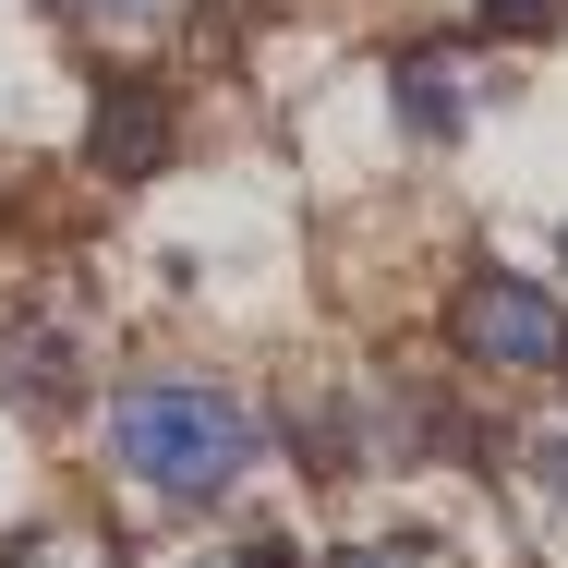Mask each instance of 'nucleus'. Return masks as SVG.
Returning a JSON list of instances; mask_svg holds the SVG:
<instances>
[{"label":"nucleus","mask_w":568,"mask_h":568,"mask_svg":"<svg viewBox=\"0 0 568 568\" xmlns=\"http://www.w3.org/2000/svg\"><path fill=\"white\" fill-rule=\"evenodd\" d=\"M339 568H424V545H351Z\"/></svg>","instance_id":"nucleus-9"},{"label":"nucleus","mask_w":568,"mask_h":568,"mask_svg":"<svg viewBox=\"0 0 568 568\" xmlns=\"http://www.w3.org/2000/svg\"><path fill=\"white\" fill-rule=\"evenodd\" d=\"M230 568H291V545H278V532H254V545H230Z\"/></svg>","instance_id":"nucleus-10"},{"label":"nucleus","mask_w":568,"mask_h":568,"mask_svg":"<svg viewBox=\"0 0 568 568\" xmlns=\"http://www.w3.org/2000/svg\"><path fill=\"white\" fill-rule=\"evenodd\" d=\"M85 158H98L110 182H145V170L170 158V98H158V85H110V98H98V133H85Z\"/></svg>","instance_id":"nucleus-3"},{"label":"nucleus","mask_w":568,"mask_h":568,"mask_svg":"<svg viewBox=\"0 0 568 568\" xmlns=\"http://www.w3.org/2000/svg\"><path fill=\"white\" fill-rule=\"evenodd\" d=\"M448 339L459 363H496V375H545L568 351V315H557V291L545 278H520V266H471L448 291Z\"/></svg>","instance_id":"nucleus-2"},{"label":"nucleus","mask_w":568,"mask_h":568,"mask_svg":"<svg viewBox=\"0 0 568 568\" xmlns=\"http://www.w3.org/2000/svg\"><path fill=\"white\" fill-rule=\"evenodd\" d=\"M49 12H73V24H158V0H49Z\"/></svg>","instance_id":"nucleus-7"},{"label":"nucleus","mask_w":568,"mask_h":568,"mask_svg":"<svg viewBox=\"0 0 568 568\" xmlns=\"http://www.w3.org/2000/svg\"><path fill=\"white\" fill-rule=\"evenodd\" d=\"M110 459L133 496H158V508H206L242 484V459H254V424H242V399L230 387H194V375H145V387H121L110 399Z\"/></svg>","instance_id":"nucleus-1"},{"label":"nucleus","mask_w":568,"mask_h":568,"mask_svg":"<svg viewBox=\"0 0 568 568\" xmlns=\"http://www.w3.org/2000/svg\"><path fill=\"white\" fill-rule=\"evenodd\" d=\"M399 121H412L424 145H448L459 121H471V61H459V49H412V61H399Z\"/></svg>","instance_id":"nucleus-4"},{"label":"nucleus","mask_w":568,"mask_h":568,"mask_svg":"<svg viewBox=\"0 0 568 568\" xmlns=\"http://www.w3.org/2000/svg\"><path fill=\"white\" fill-rule=\"evenodd\" d=\"M532 484H545V508H568V436H545V448H532Z\"/></svg>","instance_id":"nucleus-8"},{"label":"nucleus","mask_w":568,"mask_h":568,"mask_svg":"<svg viewBox=\"0 0 568 568\" xmlns=\"http://www.w3.org/2000/svg\"><path fill=\"white\" fill-rule=\"evenodd\" d=\"M557 363H568V351H557Z\"/></svg>","instance_id":"nucleus-11"},{"label":"nucleus","mask_w":568,"mask_h":568,"mask_svg":"<svg viewBox=\"0 0 568 568\" xmlns=\"http://www.w3.org/2000/svg\"><path fill=\"white\" fill-rule=\"evenodd\" d=\"M568 0H484V24H496V37H532V24H557Z\"/></svg>","instance_id":"nucleus-6"},{"label":"nucleus","mask_w":568,"mask_h":568,"mask_svg":"<svg viewBox=\"0 0 568 568\" xmlns=\"http://www.w3.org/2000/svg\"><path fill=\"white\" fill-rule=\"evenodd\" d=\"M0 375H12L24 399H49V387H73V339H49V327H12V339H0Z\"/></svg>","instance_id":"nucleus-5"}]
</instances>
